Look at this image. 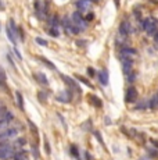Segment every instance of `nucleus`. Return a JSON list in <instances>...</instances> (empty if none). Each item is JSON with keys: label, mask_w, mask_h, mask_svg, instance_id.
Listing matches in <instances>:
<instances>
[{"label": "nucleus", "mask_w": 158, "mask_h": 160, "mask_svg": "<svg viewBox=\"0 0 158 160\" xmlns=\"http://www.w3.org/2000/svg\"><path fill=\"white\" fill-rule=\"evenodd\" d=\"M0 80H3L6 81V73H4V70L0 67Z\"/></svg>", "instance_id": "29"}, {"label": "nucleus", "mask_w": 158, "mask_h": 160, "mask_svg": "<svg viewBox=\"0 0 158 160\" xmlns=\"http://www.w3.org/2000/svg\"><path fill=\"white\" fill-rule=\"evenodd\" d=\"M4 134H6V136L7 138H14V136H17V130H14V128H6V130H3Z\"/></svg>", "instance_id": "14"}, {"label": "nucleus", "mask_w": 158, "mask_h": 160, "mask_svg": "<svg viewBox=\"0 0 158 160\" xmlns=\"http://www.w3.org/2000/svg\"><path fill=\"white\" fill-rule=\"evenodd\" d=\"M99 78H100V82L103 85H107L108 84V71L107 70H103L100 74H99Z\"/></svg>", "instance_id": "13"}, {"label": "nucleus", "mask_w": 158, "mask_h": 160, "mask_svg": "<svg viewBox=\"0 0 158 160\" xmlns=\"http://www.w3.org/2000/svg\"><path fill=\"white\" fill-rule=\"evenodd\" d=\"M28 124H29V127L32 128V132H35V134H36V132H38V128H36V125H33V123L31 120H28Z\"/></svg>", "instance_id": "28"}, {"label": "nucleus", "mask_w": 158, "mask_h": 160, "mask_svg": "<svg viewBox=\"0 0 158 160\" xmlns=\"http://www.w3.org/2000/svg\"><path fill=\"white\" fill-rule=\"evenodd\" d=\"M133 68V60H122V71L125 75L132 73Z\"/></svg>", "instance_id": "8"}, {"label": "nucleus", "mask_w": 158, "mask_h": 160, "mask_svg": "<svg viewBox=\"0 0 158 160\" xmlns=\"http://www.w3.org/2000/svg\"><path fill=\"white\" fill-rule=\"evenodd\" d=\"M136 99H137V92H136V89L133 86H130L128 91H126V93H125V100L128 103H132V102H136Z\"/></svg>", "instance_id": "5"}, {"label": "nucleus", "mask_w": 158, "mask_h": 160, "mask_svg": "<svg viewBox=\"0 0 158 160\" xmlns=\"http://www.w3.org/2000/svg\"><path fill=\"white\" fill-rule=\"evenodd\" d=\"M94 135H96V138L99 139V142H100L101 145H103V146H105V145H104V141H103V136H101V135H100V132L94 131Z\"/></svg>", "instance_id": "27"}, {"label": "nucleus", "mask_w": 158, "mask_h": 160, "mask_svg": "<svg viewBox=\"0 0 158 160\" xmlns=\"http://www.w3.org/2000/svg\"><path fill=\"white\" fill-rule=\"evenodd\" d=\"M126 80L129 81V82H133V81L136 80V74H135V73L132 71L130 74H128V75H126Z\"/></svg>", "instance_id": "23"}, {"label": "nucleus", "mask_w": 158, "mask_h": 160, "mask_svg": "<svg viewBox=\"0 0 158 160\" xmlns=\"http://www.w3.org/2000/svg\"><path fill=\"white\" fill-rule=\"evenodd\" d=\"M154 38H155V42H158V32L154 35Z\"/></svg>", "instance_id": "34"}, {"label": "nucleus", "mask_w": 158, "mask_h": 160, "mask_svg": "<svg viewBox=\"0 0 158 160\" xmlns=\"http://www.w3.org/2000/svg\"><path fill=\"white\" fill-rule=\"evenodd\" d=\"M26 143L25 138H18L15 142H13V148H21V146H24Z\"/></svg>", "instance_id": "16"}, {"label": "nucleus", "mask_w": 158, "mask_h": 160, "mask_svg": "<svg viewBox=\"0 0 158 160\" xmlns=\"http://www.w3.org/2000/svg\"><path fill=\"white\" fill-rule=\"evenodd\" d=\"M32 152H33V156H35V159H39V152H38V149H36L35 146H33Z\"/></svg>", "instance_id": "31"}, {"label": "nucleus", "mask_w": 158, "mask_h": 160, "mask_svg": "<svg viewBox=\"0 0 158 160\" xmlns=\"http://www.w3.org/2000/svg\"><path fill=\"white\" fill-rule=\"evenodd\" d=\"M15 96H17V103H18V107L21 110H24V98H22L21 92H15Z\"/></svg>", "instance_id": "15"}, {"label": "nucleus", "mask_w": 158, "mask_h": 160, "mask_svg": "<svg viewBox=\"0 0 158 160\" xmlns=\"http://www.w3.org/2000/svg\"><path fill=\"white\" fill-rule=\"evenodd\" d=\"M128 33H130V25L128 21H122L121 22V25H119V35H122V36H128Z\"/></svg>", "instance_id": "7"}, {"label": "nucleus", "mask_w": 158, "mask_h": 160, "mask_svg": "<svg viewBox=\"0 0 158 160\" xmlns=\"http://www.w3.org/2000/svg\"><path fill=\"white\" fill-rule=\"evenodd\" d=\"M13 159H14V160H29L28 156H26L25 150H18V152H14Z\"/></svg>", "instance_id": "9"}, {"label": "nucleus", "mask_w": 158, "mask_h": 160, "mask_svg": "<svg viewBox=\"0 0 158 160\" xmlns=\"http://www.w3.org/2000/svg\"><path fill=\"white\" fill-rule=\"evenodd\" d=\"M33 78H35L39 84H43V85H47L49 84V81H47V78H46V75L44 74H33Z\"/></svg>", "instance_id": "10"}, {"label": "nucleus", "mask_w": 158, "mask_h": 160, "mask_svg": "<svg viewBox=\"0 0 158 160\" xmlns=\"http://www.w3.org/2000/svg\"><path fill=\"white\" fill-rule=\"evenodd\" d=\"M89 102L92 103V105H94L96 107H101V106H103V102H101L97 96H94V95H89Z\"/></svg>", "instance_id": "11"}, {"label": "nucleus", "mask_w": 158, "mask_h": 160, "mask_svg": "<svg viewBox=\"0 0 158 160\" xmlns=\"http://www.w3.org/2000/svg\"><path fill=\"white\" fill-rule=\"evenodd\" d=\"M78 153H79V152H78V149H76V146H75V145H72V146H71V155L79 159V155H78Z\"/></svg>", "instance_id": "21"}, {"label": "nucleus", "mask_w": 158, "mask_h": 160, "mask_svg": "<svg viewBox=\"0 0 158 160\" xmlns=\"http://www.w3.org/2000/svg\"><path fill=\"white\" fill-rule=\"evenodd\" d=\"M87 74H89V77H94V74H96V71H94L92 67H89L87 68Z\"/></svg>", "instance_id": "30"}, {"label": "nucleus", "mask_w": 158, "mask_h": 160, "mask_svg": "<svg viewBox=\"0 0 158 160\" xmlns=\"http://www.w3.org/2000/svg\"><path fill=\"white\" fill-rule=\"evenodd\" d=\"M49 33H50L51 36H54V38H57L58 36V31L56 28H53V27H51L50 28V31H49Z\"/></svg>", "instance_id": "26"}, {"label": "nucleus", "mask_w": 158, "mask_h": 160, "mask_svg": "<svg viewBox=\"0 0 158 160\" xmlns=\"http://www.w3.org/2000/svg\"><path fill=\"white\" fill-rule=\"evenodd\" d=\"M36 43L40 45V46H47V40L42 39V38H36Z\"/></svg>", "instance_id": "24"}, {"label": "nucleus", "mask_w": 158, "mask_h": 160, "mask_svg": "<svg viewBox=\"0 0 158 160\" xmlns=\"http://www.w3.org/2000/svg\"><path fill=\"white\" fill-rule=\"evenodd\" d=\"M94 18V14H87V17H86V21H92V20Z\"/></svg>", "instance_id": "32"}, {"label": "nucleus", "mask_w": 158, "mask_h": 160, "mask_svg": "<svg viewBox=\"0 0 158 160\" xmlns=\"http://www.w3.org/2000/svg\"><path fill=\"white\" fill-rule=\"evenodd\" d=\"M0 10H3V3L0 2Z\"/></svg>", "instance_id": "35"}, {"label": "nucleus", "mask_w": 158, "mask_h": 160, "mask_svg": "<svg viewBox=\"0 0 158 160\" xmlns=\"http://www.w3.org/2000/svg\"><path fill=\"white\" fill-rule=\"evenodd\" d=\"M14 155L13 145L10 146H0V159H8Z\"/></svg>", "instance_id": "4"}, {"label": "nucleus", "mask_w": 158, "mask_h": 160, "mask_svg": "<svg viewBox=\"0 0 158 160\" xmlns=\"http://www.w3.org/2000/svg\"><path fill=\"white\" fill-rule=\"evenodd\" d=\"M147 106H148V103L146 102V100H141L140 103H137L136 109H137V110H143V109H146V107H147Z\"/></svg>", "instance_id": "20"}, {"label": "nucleus", "mask_w": 158, "mask_h": 160, "mask_svg": "<svg viewBox=\"0 0 158 160\" xmlns=\"http://www.w3.org/2000/svg\"><path fill=\"white\" fill-rule=\"evenodd\" d=\"M90 3H92V0H78L76 2V7L81 13H85L90 8Z\"/></svg>", "instance_id": "6"}, {"label": "nucleus", "mask_w": 158, "mask_h": 160, "mask_svg": "<svg viewBox=\"0 0 158 160\" xmlns=\"http://www.w3.org/2000/svg\"><path fill=\"white\" fill-rule=\"evenodd\" d=\"M62 80L67 82V84H69L72 88H78V85H76V82L74 80H71V78H68V77H65V75H62Z\"/></svg>", "instance_id": "18"}, {"label": "nucleus", "mask_w": 158, "mask_h": 160, "mask_svg": "<svg viewBox=\"0 0 158 160\" xmlns=\"http://www.w3.org/2000/svg\"><path fill=\"white\" fill-rule=\"evenodd\" d=\"M94 2H100V0H94Z\"/></svg>", "instance_id": "36"}, {"label": "nucleus", "mask_w": 158, "mask_h": 160, "mask_svg": "<svg viewBox=\"0 0 158 160\" xmlns=\"http://www.w3.org/2000/svg\"><path fill=\"white\" fill-rule=\"evenodd\" d=\"M148 106H150V109H153V110H157L158 109V93H155L154 96L150 99Z\"/></svg>", "instance_id": "12"}, {"label": "nucleus", "mask_w": 158, "mask_h": 160, "mask_svg": "<svg viewBox=\"0 0 158 160\" xmlns=\"http://www.w3.org/2000/svg\"><path fill=\"white\" fill-rule=\"evenodd\" d=\"M44 149H46V153H47V155H50V153H51L50 143H49V141H47L46 138H44Z\"/></svg>", "instance_id": "22"}, {"label": "nucleus", "mask_w": 158, "mask_h": 160, "mask_svg": "<svg viewBox=\"0 0 158 160\" xmlns=\"http://www.w3.org/2000/svg\"><path fill=\"white\" fill-rule=\"evenodd\" d=\"M141 27H143L144 31H147L148 35H155V33L158 32L157 21H155L154 18H146V20H143Z\"/></svg>", "instance_id": "1"}, {"label": "nucleus", "mask_w": 158, "mask_h": 160, "mask_svg": "<svg viewBox=\"0 0 158 160\" xmlns=\"http://www.w3.org/2000/svg\"><path fill=\"white\" fill-rule=\"evenodd\" d=\"M50 25L53 27V28H57V25H58V17H57V15L51 17V20H50Z\"/></svg>", "instance_id": "19"}, {"label": "nucleus", "mask_w": 158, "mask_h": 160, "mask_svg": "<svg viewBox=\"0 0 158 160\" xmlns=\"http://www.w3.org/2000/svg\"><path fill=\"white\" fill-rule=\"evenodd\" d=\"M39 60H40V61H42V63H44V66H47V67H49V68H50V70H53V71H54V70H56V67L53 66V63H51V61H49V60H46V58H44V57H39Z\"/></svg>", "instance_id": "17"}, {"label": "nucleus", "mask_w": 158, "mask_h": 160, "mask_svg": "<svg viewBox=\"0 0 158 160\" xmlns=\"http://www.w3.org/2000/svg\"><path fill=\"white\" fill-rule=\"evenodd\" d=\"M136 56V50L132 47H122L121 50V57L122 60H133V57Z\"/></svg>", "instance_id": "3"}, {"label": "nucleus", "mask_w": 158, "mask_h": 160, "mask_svg": "<svg viewBox=\"0 0 158 160\" xmlns=\"http://www.w3.org/2000/svg\"><path fill=\"white\" fill-rule=\"evenodd\" d=\"M76 80H79L81 82H82V84H85V85H86V86H92V85L89 84V81H87V80H85V78H82V77L76 75Z\"/></svg>", "instance_id": "25"}, {"label": "nucleus", "mask_w": 158, "mask_h": 160, "mask_svg": "<svg viewBox=\"0 0 158 160\" xmlns=\"http://www.w3.org/2000/svg\"><path fill=\"white\" fill-rule=\"evenodd\" d=\"M72 22H74V25H76L81 31H83V29L86 28V21H85V18L82 17L81 11H75V13L72 14Z\"/></svg>", "instance_id": "2"}, {"label": "nucleus", "mask_w": 158, "mask_h": 160, "mask_svg": "<svg viewBox=\"0 0 158 160\" xmlns=\"http://www.w3.org/2000/svg\"><path fill=\"white\" fill-rule=\"evenodd\" d=\"M85 156H86V160H93V159H92V157H90L89 152H85Z\"/></svg>", "instance_id": "33"}]
</instances>
